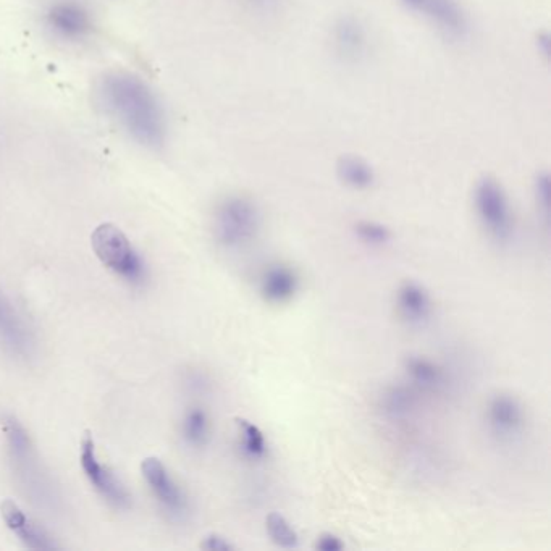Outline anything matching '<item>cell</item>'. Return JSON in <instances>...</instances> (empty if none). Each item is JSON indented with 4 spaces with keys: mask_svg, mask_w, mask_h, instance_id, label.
<instances>
[{
    "mask_svg": "<svg viewBox=\"0 0 551 551\" xmlns=\"http://www.w3.org/2000/svg\"><path fill=\"white\" fill-rule=\"evenodd\" d=\"M47 23L55 33L67 39L85 38L93 28L88 10L72 0H64L52 5L47 12Z\"/></svg>",
    "mask_w": 551,
    "mask_h": 551,
    "instance_id": "13",
    "label": "cell"
},
{
    "mask_svg": "<svg viewBox=\"0 0 551 551\" xmlns=\"http://www.w3.org/2000/svg\"><path fill=\"white\" fill-rule=\"evenodd\" d=\"M299 287L298 272L283 262L267 265L259 277V295L267 304L282 306L290 303L298 295Z\"/></svg>",
    "mask_w": 551,
    "mask_h": 551,
    "instance_id": "10",
    "label": "cell"
},
{
    "mask_svg": "<svg viewBox=\"0 0 551 551\" xmlns=\"http://www.w3.org/2000/svg\"><path fill=\"white\" fill-rule=\"evenodd\" d=\"M333 44L343 59L350 62L361 59L367 49L366 28L361 20L353 15L341 17L333 26Z\"/></svg>",
    "mask_w": 551,
    "mask_h": 551,
    "instance_id": "15",
    "label": "cell"
},
{
    "mask_svg": "<svg viewBox=\"0 0 551 551\" xmlns=\"http://www.w3.org/2000/svg\"><path fill=\"white\" fill-rule=\"evenodd\" d=\"M353 232L356 238L369 248H385L393 240V232L390 227L385 223L377 222V220H358L354 223Z\"/></svg>",
    "mask_w": 551,
    "mask_h": 551,
    "instance_id": "22",
    "label": "cell"
},
{
    "mask_svg": "<svg viewBox=\"0 0 551 551\" xmlns=\"http://www.w3.org/2000/svg\"><path fill=\"white\" fill-rule=\"evenodd\" d=\"M265 530H267L269 539L278 548L295 550V548L299 547L298 530L293 527V524L283 514L277 513V511L270 513L265 518Z\"/></svg>",
    "mask_w": 551,
    "mask_h": 551,
    "instance_id": "21",
    "label": "cell"
},
{
    "mask_svg": "<svg viewBox=\"0 0 551 551\" xmlns=\"http://www.w3.org/2000/svg\"><path fill=\"white\" fill-rule=\"evenodd\" d=\"M261 230V211L246 196H228L214 215V235L223 248L240 249L256 240Z\"/></svg>",
    "mask_w": 551,
    "mask_h": 551,
    "instance_id": "2",
    "label": "cell"
},
{
    "mask_svg": "<svg viewBox=\"0 0 551 551\" xmlns=\"http://www.w3.org/2000/svg\"><path fill=\"white\" fill-rule=\"evenodd\" d=\"M396 311L409 325H422L434 314V299L422 283L406 280L396 290Z\"/></svg>",
    "mask_w": 551,
    "mask_h": 551,
    "instance_id": "12",
    "label": "cell"
},
{
    "mask_svg": "<svg viewBox=\"0 0 551 551\" xmlns=\"http://www.w3.org/2000/svg\"><path fill=\"white\" fill-rule=\"evenodd\" d=\"M94 253L97 259L106 265L114 274L125 278L127 282L138 285L146 277L141 257L131 246L127 235L114 225V223H102L91 235Z\"/></svg>",
    "mask_w": 551,
    "mask_h": 551,
    "instance_id": "4",
    "label": "cell"
},
{
    "mask_svg": "<svg viewBox=\"0 0 551 551\" xmlns=\"http://www.w3.org/2000/svg\"><path fill=\"white\" fill-rule=\"evenodd\" d=\"M102 104L141 144L157 148L164 143L165 120L151 89L128 73L107 76L101 85Z\"/></svg>",
    "mask_w": 551,
    "mask_h": 551,
    "instance_id": "1",
    "label": "cell"
},
{
    "mask_svg": "<svg viewBox=\"0 0 551 551\" xmlns=\"http://www.w3.org/2000/svg\"><path fill=\"white\" fill-rule=\"evenodd\" d=\"M404 372L414 388L422 392H438L445 387L446 372L434 359L425 358L421 354H409L404 358Z\"/></svg>",
    "mask_w": 551,
    "mask_h": 551,
    "instance_id": "16",
    "label": "cell"
},
{
    "mask_svg": "<svg viewBox=\"0 0 551 551\" xmlns=\"http://www.w3.org/2000/svg\"><path fill=\"white\" fill-rule=\"evenodd\" d=\"M314 548L320 551H341L345 550L346 543L343 542L340 535L333 534V532H324V534L317 537Z\"/></svg>",
    "mask_w": 551,
    "mask_h": 551,
    "instance_id": "25",
    "label": "cell"
},
{
    "mask_svg": "<svg viewBox=\"0 0 551 551\" xmlns=\"http://www.w3.org/2000/svg\"><path fill=\"white\" fill-rule=\"evenodd\" d=\"M181 437L191 448H204L211 440V417L204 409L191 408L181 422Z\"/></svg>",
    "mask_w": 551,
    "mask_h": 551,
    "instance_id": "20",
    "label": "cell"
},
{
    "mask_svg": "<svg viewBox=\"0 0 551 551\" xmlns=\"http://www.w3.org/2000/svg\"><path fill=\"white\" fill-rule=\"evenodd\" d=\"M81 467L85 471L86 479L89 484L101 493V497L117 509H127L131 505L130 493L125 485L115 477L114 472L109 467L99 461L94 445L93 435L85 434L81 440Z\"/></svg>",
    "mask_w": 551,
    "mask_h": 551,
    "instance_id": "6",
    "label": "cell"
},
{
    "mask_svg": "<svg viewBox=\"0 0 551 551\" xmlns=\"http://www.w3.org/2000/svg\"><path fill=\"white\" fill-rule=\"evenodd\" d=\"M403 2L408 5V7H411V9H422L425 0H403Z\"/></svg>",
    "mask_w": 551,
    "mask_h": 551,
    "instance_id": "27",
    "label": "cell"
},
{
    "mask_svg": "<svg viewBox=\"0 0 551 551\" xmlns=\"http://www.w3.org/2000/svg\"><path fill=\"white\" fill-rule=\"evenodd\" d=\"M422 10L448 38H466L469 20L458 0H425Z\"/></svg>",
    "mask_w": 551,
    "mask_h": 551,
    "instance_id": "14",
    "label": "cell"
},
{
    "mask_svg": "<svg viewBox=\"0 0 551 551\" xmlns=\"http://www.w3.org/2000/svg\"><path fill=\"white\" fill-rule=\"evenodd\" d=\"M141 472L151 488L152 495L159 501V505L169 513L173 519H183L188 514L190 503L183 492V488L173 479L169 469L157 458L144 459Z\"/></svg>",
    "mask_w": 551,
    "mask_h": 551,
    "instance_id": "7",
    "label": "cell"
},
{
    "mask_svg": "<svg viewBox=\"0 0 551 551\" xmlns=\"http://www.w3.org/2000/svg\"><path fill=\"white\" fill-rule=\"evenodd\" d=\"M488 430L501 442H511L526 429V409L511 393H497L485 408Z\"/></svg>",
    "mask_w": 551,
    "mask_h": 551,
    "instance_id": "8",
    "label": "cell"
},
{
    "mask_svg": "<svg viewBox=\"0 0 551 551\" xmlns=\"http://www.w3.org/2000/svg\"><path fill=\"white\" fill-rule=\"evenodd\" d=\"M0 425L9 443L13 466L17 469L18 477L22 479L26 490H30V495H33L34 501H38L39 505L54 503L55 497H52L51 485H47L46 477L43 476L44 472L39 467L30 435L25 427L12 414H4L0 419Z\"/></svg>",
    "mask_w": 551,
    "mask_h": 551,
    "instance_id": "3",
    "label": "cell"
},
{
    "mask_svg": "<svg viewBox=\"0 0 551 551\" xmlns=\"http://www.w3.org/2000/svg\"><path fill=\"white\" fill-rule=\"evenodd\" d=\"M477 219L487 235L497 243H508L514 233V215L508 194L500 181L480 178L474 188Z\"/></svg>",
    "mask_w": 551,
    "mask_h": 551,
    "instance_id": "5",
    "label": "cell"
},
{
    "mask_svg": "<svg viewBox=\"0 0 551 551\" xmlns=\"http://www.w3.org/2000/svg\"><path fill=\"white\" fill-rule=\"evenodd\" d=\"M337 173L341 183L351 190L366 191L375 183V172L372 165L359 156L340 157Z\"/></svg>",
    "mask_w": 551,
    "mask_h": 551,
    "instance_id": "18",
    "label": "cell"
},
{
    "mask_svg": "<svg viewBox=\"0 0 551 551\" xmlns=\"http://www.w3.org/2000/svg\"><path fill=\"white\" fill-rule=\"evenodd\" d=\"M537 46H539V51L542 52L543 55H550V34L548 33H540L539 38H537Z\"/></svg>",
    "mask_w": 551,
    "mask_h": 551,
    "instance_id": "26",
    "label": "cell"
},
{
    "mask_svg": "<svg viewBox=\"0 0 551 551\" xmlns=\"http://www.w3.org/2000/svg\"><path fill=\"white\" fill-rule=\"evenodd\" d=\"M0 343L5 350L18 358L26 359L33 356V333L2 291H0Z\"/></svg>",
    "mask_w": 551,
    "mask_h": 551,
    "instance_id": "9",
    "label": "cell"
},
{
    "mask_svg": "<svg viewBox=\"0 0 551 551\" xmlns=\"http://www.w3.org/2000/svg\"><path fill=\"white\" fill-rule=\"evenodd\" d=\"M0 511H2V518L7 527L25 543V547L30 550H57L60 548L59 543L55 542L51 535H47L46 530L41 529L30 516H26L25 511L17 503L5 500L0 506Z\"/></svg>",
    "mask_w": 551,
    "mask_h": 551,
    "instance_id": "11",
    "label": "cell"
},
{
    "mask_svg": "<svg viewBox=\"0 0 551 551\" xmlns=\"http://www.w3.org/2000/svg\"><path fill=\"white\" fill-rule=\"evenodd\" d=\"M417 396L413 387L392 385L383 392L380 398V408L383 414L392 421H404L413 416L416 411Z\"/></svg>",
    "mask_w": 551,
    "mask_h": 551,
    "instance_id": "17",
    "label": "cell"
},
{
    "mask_svg": "<svg viewBox=\"0 0 551 551\" xmlns=\"http://www.w3.org/2000/svg\"><path fill=\"white\" fill-rule=\"evenodd\" d=\"M199 547L202 550L206 551H233L236 550L235 543L232 540L227 539L225 535L222 534H212L206 535L204 539L201 540V545Z\"/></svg>",
    "mask_w": 551,
    "mask_h": 551,
    "instance_id": "24",
    "label": "cell"
},
{
    "mask_svg": "<svg viewBox=\"0 0 551 551\" xmlns=\"http://www.w3.org/2000/svg\"><path fill=\"white\" fill-rule=\"evenodd\" d=\"M534 194L537 211L548 227V222H550V177H548V173H540L539 177L535 178Z\"/></svg>",
    "mask_w": 551,
    "mask_h": 551,
    "instance_id": "23",
    "label": "cell"
},
{
    "mask_svg": "<svg viewBox=\"0 0 551 551\" xmlns=\"http://www.w3.org/2000/svg\"><path fill=\"white\" fill-rule=\"evenodd\" d=\"M236 434H238V448L244 458L251 461H262L269 453V443L264 432L254 422L238 417L235 419Z\"/></svg>",
    "mask_w": 551,
    "mask_h": 551,
    "instance_id": "19",
    "label": "cell"
}]
</instances>
